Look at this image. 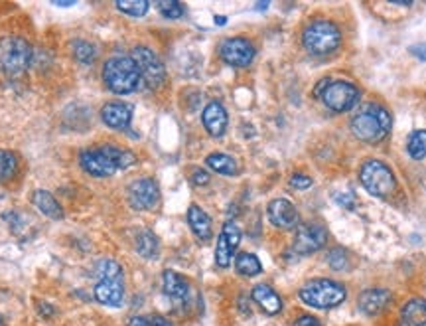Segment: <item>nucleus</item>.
Returning a JSON list of instances; mask_svg holds the SVG:
<instances>
[{
    "instance_id": "2f4dec72",
    "label": "nucleus",
    "mask_w": 426,
    "mask_h": 326,
    "mask_svg": "<svg viewBox=\"0 0 426 326\" xmlns=\"http://www.w3.org/2000/svg\"><path fill=\"white\" fill-rule=\"evenodd\" d=\"M156 9L164 18H170V20H178V18L184 16V4L178 2V0H160L156 2Z\"/></svg>"
},
{
    "instance_id": "4c0bfd02",
    "label": "nucleus",
    "mask_w": 426,
    "mask_h": 326,
    "mask_svg": "<svg viewBox=\"0 0 426 326\" xmlns=\"http://www.w3.org/2000/svg\"><path fill=\"white\" fill-rule=\"evenodd\" d=\"M410 54H412L415 58L420 59V61H426V42L412 46V48H410Z\"/></svg>"
},
{
    "instance_id": "7ed1b4c3",
    "label": "nucleus",
    "mask_w": 426,
    "mask_h": 326,
    "mask_svg": "<svg viewBox=\"0 0 426 326\" xmlns=\"http://www.w3.org/2000/svg\"><path fill=\"white\" fill-rule=\"evenodd\" d=\"M103 82L107 89L117 95H128L138 89L141 85V71L131 56H113L103 64Z\"/></svg>"
},
{
    "instance_id": "20e7f679",
    "label": "nucleus",
    "mask_w": 426,
    "mask_h": 326,
    "mask_svg": "<svg viewBox=\"0 0 426 326\" xmlns=\"http://www.w3.org/2000/svg\"><path fill=\"white\" fill-rule=\"evenodd\" d=\"M345 287L338 283L334 279H312L302 285L298 297L304 305H308L312 309L328 310L340 307L345 301Z\"/></svg>"
},
{
    "instance_id": "bb28decb",
    "label": "nucleus",
    "mask_w": 426,
    "mask_h": 326,
    "mask_svg": "<svg viewBox=\"0 0 426 326\" xmlns=\"http://www.w3.org/2000/svg\"><path fill=\"white\" fill-rule=\"evenodd\" d=\"M71 56L81 66H93L97 56H99V51H97L95 44L87 42V40H76V42H71Z\"/></svg>"
},
{
    "instance_id": "412c9836",
    "label": "nucleus",
    "mask_w": 426,
    "mask_h": 326,
    "mask_svg": "<svg viewBox=\"0 0 426 326\" xmlns=\"http://www.w3.org/2000/svg\"><path fill=\"white\" fill-rule=\"evenodd\" d=\"M188 226H190L193 235H196L200 242H209L211 235H213L211 217H209L198 204H192V206L188 208Z\"/></svg>"
},
{
    "instance_id": "a878e982",
    "label": "nucleus",
    "mask_w": 426,
    "mask_h": 326,
    "mask_svg": "<svg viewBox=\"0 0 426 326\" xmlns=\"http://www.w3.org/2000/svg\"><path fill=\"white\" fill-rule=\"evenodd\" d=\"M206 164L213 172L223 176H237V172H239V167H237L233 157H229L225 152H211L208 159H206Z\"/></svg>"
},
{
    "instance_id": "dca6fc26",
    "label": "nucleus",
    "mask_w": 426,
    "mask_h": 326,
    "mask_svg": "<svg viewBox=\"0 0 426 326\" xmlns=\"http://www.w3.org/2000/svg\"><path fill=\"white\" fill-rule=\"evenodd\" d=\"M101 119L113 131H125L133 121V105L125 101H107L101 107Z\"/></svg>"
},
{
    "instance_id": "423d86ee",
    "label": "nucleus",
    "mask_w": 426,
    "mask_h": 326,
    "mask_svg": "<svg viewBox=\"0 0 426 326\" xmlns=\"http://www.w3.org/2000/svg\"><path fill=\"white\" fill-rule=\"evenodd\" d=\"M316 95L334 113H345L355 107L361 99L360 89L345 79H334V82L324 79L316 87Z\"/></svg>"
},
{
    "instance_id": "4468645a",
    "label": "nucleus",
    "mask_w": 426,
    "mask_h": 326,
    "mask_svg": "<svg viewBox=\"0 0 426 326\" xmlns=\"http://www.w3.org/2000/svg\"><path fill=\"white\" fill-rule=\"evenodd\" d=\"M93 295H95V301L105 305V307H113V309L123 307V302H125V277L97 279Z\"/></svg>"
},
{
    "instance_id": "f257e3e1",
    "label": "nucleus",
    "mask_w": 426,
    "mask_h": 326,
    "mask_svg": "<svg viewBox=\"0 0 426 326\" xmlns=\"http://www.w3.org/2000/svg\"><path fill=\"white\" fill-rule=\"evenodd\" d=\"M136 162V154L123 147L103 144L95 149H83L79 152V167L93 178H107L117 170L133 167Z\"/></svg>"
},
{
    "instance_id": "cd10ccee",
    "label": "nucleus",
    "mask_w": 426,
    "mask_h": 326,
    "mask_svg": "<svg viewBox=\"0 0 426 326\" xmlns=\"http://www.w3.org/2000/svg\"><path fill=\"white\" fill-rule=\"evenodd\" d=\"M115 6H117L118 12H123L126 16L133 18L146 16V12L151 9L148 0H117Z\"/></svg>"
},
{
    "instance_id": "f03ea898",
    "label": "nucleus",
    "mask_w": 426,
    "mask_h": 326,
    "mask_svg": "<svg viewBox=\"0 0 426 326\" xmlns=\"http://www.w3.org/2000/svg\"><path fill=\"white\" fill-rule=\"evenodd\" d=\"M391 125H393V121H391V115L387 109L377 103H367L351 119V133L361 142L377 144L389 134Z\"/></svg>"
},
{
    "instance_id": "c756f323",
    "label": "nucleus",
    "mask_w": 426,
    "mask_h": 326,
    "mask_svg": "<svg viewBox=\"0 0 426 326\" xmlns=\"http://www.w3.org/2000/svg\"><path fill=\"white\" fill-rule=\"evenodd\" d=\"M18 159L14 152L0 151V182H6L16 174Z\"/></svg>"
},
{
    "instance_id": "39448f33",
    "label": "nucleus",
    "mask_w": 426,
    "mask_h": 326,
    "mask_svg": "<svg viewBox=\"0 0 426 326\" xmlns=\"http://www.w3.org/2000/svg\"><path fill=\"white\" fill-rule=\"evenodd\" d=\"M302 44L312 56H328L340 48L342 32L332 20H312L302 32Z\"/></svg>"
},
{
    "instance_id": "b1692460",
    "label": "nucleus",
    "mask_w": 426,
    "mask_h": 326,
    "mask_svg": "<svg viewBox=\"0 0 426 326\" xmlns=\"http://www.w3.org/2000/svg\"><path fill=\"white\" fill-rule=\"evenodd\" d=\"M134 247H136V253L146 257V260H154L158 255L160 243L158 237L154 235V232L151 229H142L136 234V239H134Z\"/></svg>"
},
{
    "instance_id": "2eb2a0df",
    "label": "nucleus",
    "mask_w": 426,
    "mask_h": 326,
    "mask_svg": "<svg viewBox=\"0 0 426 326\" xmlns=\"http://www.w3.org/2000/svg\"><path fill=\"white\" fill-rule=\"evenodd\" d=\"M268 222L278 229H294L300 226V216L293 202L286 198H276L267 206Z\"/></svg>"
},
{
    "instance_id": "ddd939ff",
    "label": "nucleus",
    "mask_w": 426,
    "mask_h": 326,
    "mask_svg": "<svg viewBox=\"0 0 426 326\" xmlns=\"http://www.w3.org/2000/svg\"><path fill=\"white\" fill-rule=\"evenodd\" d=\"M128 202L134 209H154L160 202V188L152 178H138L128 186Z\"/></svg>"
},
{
    "instance_id": "1a4fd4ad",
    "label": "nucleus",
    "mask_w": 426,
    "mask_h": 326,
    "mask_svg": "<svg viewBox=\"0 0 426 326\" xmlns=\"http://www.w3.org/2000/svg\"><path fill=\"white\" fill-rule=\"evenodd\" d=\"M131 58L134 59V64L141 71V79L151 89H158L160 85L164 84L166 67L162 64V59L154 54V50H151L148 46H136V48H133Z\"/></svg>"
},
{
    "instance_id": "a211bd4d",
    "label": "nucleus",
    "mask_w": 426,
    "mask_h": 326,
    "mask_svg": "<svg viewBox=\"0 0 426 326\" xmlns=\"http://www.w3.org/2000/svg\"><path fill=\"white\" fill-rule=\"evenodd\" d=\"M393 301V295L387 289H367L360 295L357 299V309L365 317H377L379 312H383Z\"/></svg>"
},
{
    "instance_id": "c03bdc74",
    "label": "nucleus",
    "mask_w": 426,
    "mask_h": 326,
    "mask_svg": "<svg viewBox=\"0 0 426 326\" xmlns=\"http://www.w3.org/2000/svg\"><path fill=\"white\" fill-rule=\"evenodd\" d=\"M0 326H6V320H4V317L0 315Z\"/></svg>"
},
{
    "instance_id": "9d476101",
    "label": "nucleus",
    "mask_w": 426,
    "mask_h": 326,
    "mask_svg": "<svg viewBox=\"0 0 426 326\" xmlns=\"http://www.w3.org/2000/svg\"><path fill=\"white\" fill-rule=\"evenodd\" d=\"M255 46L251 40L235 36V38H227L219 46V56L225 61L227 66L231 67H249L255 59Z\"/></svg>"
},
{
    "instance_id": "aec40b11",
    "label": "nucleus",
    "mask_w": 426,
    "mask_h": 326,
    "mask_svg": "<svg viewBox=\"0 0 426 326\" xmlns=\"http://www.w3.org/2000/svg\"><path fill=\"white\" fill-rule=\"evenodd\" d=\"M162 285H164V293L176 302H182L190 295V281L184 275L176 273L172 269H166L162 273Z\"/></svg>"
},
{
    "instance_id": "9b49d317",
    "label": "nucleus",
    "mask_w": 426,
    "mask_h": 326,
    "mask_svg": "<svg viewBox=\"0 0 426 326\" xmlns=\"http://www.w3.org/2000/svg\"><path fill=\"white\" fill-rule=\"evenodd\" d=\"M328 243V232L322 224H300L296 227V235H294V251L298 255H310L316 253Z\"/></svg>"
},
{
    "instance_id": "0eeeda50",
    "label": "nucleus",
    "mask_w": 426,
    "mask_h": 326,
    "mask_svg": "<svg viewBox=\"0 0 426 326\" xmlns=\"http://www.w3.org/2000/svg\"><path fill=\"white\" fill-rule=\"evenodd\" d=\"M32 64V46L20 36L0 40V69L6 76H22Z\"/></svg>"
},
{
    "instance_id": "e433bc0d",
    "label": "nucleus",
    "mask_w": 426,
    "mask_h": 326,
    "mask_svg": "<svg viewBox=\"0 0 426 326\" xmlns=\"http://www.w3.org/2000/svg\"><path fill=\"white\" fill-rule=\"evenodd\" d=\"M36 307H38V312H40V315H42V317H46V318H51L54 315H56V309L51 307L50 302L38 301V305H36Z\"/></svg>"
},
{
    "instance_id": "37998d69",
    "label": "nucleus",
    "mask_w": 426,
    "mask_h": 326,
    "mask_svg": "<svg viewBox=\"0 0 426 326\" xmlns=\"http://www.w3.org/2000/svg\"><path fill=\"white\" fill-rule=\"evenodd\" d=\"M268 6V2H260V4H257V6H255V9L257 10H265Z\"/></svg>"
},
{
    "instance_id": "393cba45",
    "label": "nucleus",
    "mask_w": 426,
    "mask_h": 326,
    "mask_svg": "<svg viewBox=\"0 0 426 326\" xmlns=\"http://www.w3.org/2000/svg\"><path fill=\"white\" fill-rule=\"evenodd\" d=\"M235 271L243 277H257L263 273V263H260V260L255 253L241 251L235 257Z\"/></svg>"
},
{
    "instance_id": "473e14b6",
    "label": "nucleus",
    "mask_w": 426,
    "mask_h": 326,
    "mask_svg": "<svg viewBox=\"0 0 426 326\" xmlns=\"http://www.w3.org/2000/svg\"><path fill=\"white\" fill-rule=\"evenodd\" d=\"M348 263H350V255L342 247H335V250L328 253V265L334 269V271H345Z\"/></svg>"
},
{
    "instance_id": "c85d7f7f",
    "label": "nucleus",
    "mask_w": 426,
    "mask_h": 326,
    "mask_svg": "<svg viewBox=\"0 0 426 326\" xmlns=\"http://www.w3.org/2000/svg\"><path fill=\"white\" fill-rule=\"evenodd\" d=\"M407 152H409L410 159L422 160L426 157V131L425 129H418L409 137L407 142Z\"/></svg>"
},
{
    "instance_id": "a19ab883",
    "label": "nucleus",
    "mask_w": 426,
    "mask_h": 326,
    "mask_svg": "<svg viewBox=\"0 0 426 326\" xmlns=\"http://www.w3.org/2000/svg\"><path fill=\"white\" fill-rule=\"evenodd\" d=\"M213 20H215V24H218V26H225L227 24V18L225 16H215Z\"/></svg>"
},
{
    "instance_id": "58836bf2",
    "label": "nucleus",
    "mask_w": 426,
    "mask_h": 326,
    "mask_svg": "<svg viewBox=\"0 0 426 326\" xmlns=\"http://www.w3.org/2000/svg\"><path fill=\"white\" fill-rule=\"evenodd\" d=\"M128 326H152L151 318L146 317H133L128 320Z\"/></svg>"
},
{
    "instance_id": "79ce46f5",
    "label": "nucleus",
    "mask_w": 426,
    "mask_h": 326,
    "mask_svg": "<svg viewBox=\"0 0 426 326\" xmlns=\"http://www.w3.org/2000/svg\"><path fill=\"white\" fill-rule=\"evenodd\" d=\"M54 4H56V6H76V2H73V0H71V2H54Z\"/></svg>"
},
{
    "instance_id": "c9c22d12",
    "label": "nucleus",
    "mask_w": 426,
    "mask_h": 326,
    "mask_svg": "<svg viewBox=\"0 0 426 326\" xmlns=\"http://www.w3.org/2000/svg\"><path fill=\"white\" fill-rule=\"evenodd\" d=\"M293 326H322V322L316 317H312V315H300L294 320Z\"/></svg>"
},
{
    "instance_id": "f3484780",
    "label": "nucleus",
    "mask_w": 426,
    "mask_h": 326,
    "mask_svg": "<svg viewBox=\"0 0 426 326\" xmlns=\"http://www.w3.org/2000/svg\"><path fill=\"white\" fill-rule=\"evenodd\" d=\"M201 123H203V129L208 131V134L215 137V139L223 137L227 125H229V115H227V109L223 107V103L209 101L201 111Z\"/></svg>"
},
{
    "instance_id": "6ab92c4d",
    "label": "nucleus",
    "mask_w": 426,
    "mask_h": 326,
    "mask_svg": "<svg viewBox=\"0 0 426 326\" xmlns=\"http://www.w3.org/2000/svg\"><path fill=\"white\" fill-rule=\"evenodd\" d=\"M251 299L260 307V310L268 315V317H276L283 310V299L280 295L276 293L273 287H268L265 283H259L253 287Z\"/></svg>"
},
{
    "instance_id": "f704fd0d",
    "label": "nucleus",
    "mask_w": 426,
    "mask_h": 326,
    "mask_svg": "<svg viewBox=\"0 0 426 326\" xmlns=\"http://www.w3.org/2000/svg\"><path fill=\"white\" fill-rule=\"evenodd\" d=\"M192 182L196 186H206L209 184V174L201 168H193L192 170Z\"/></svg>"
},
{
    "instance_id": "72a5a7b5",
    "label": "nucleus",
    "mask_w": 426,
    "mask_h": 326,
    "mask_svg": "<svg viewBox=\"0 0 426 326\" xmlns=\"http://www.w3.org/2000/svg\"><path fill=\"white\" fill-rule=\"evenodd\" d=\"M290 188L294 190H308L310 186H312V178L306 174H302V172H296V174L290 176Z\"/></svg>"
},
{
    "instance_id": "ea45409f",
    "label": "nucleus",
    "mask_w": 426,
    "mask_h": 326,
    "mask_svg": "<svg viewBox=\"0 0 426 326\" xmlns=\"http://www.w3.org/2000/svg\"><path fill=\"white\" fill-rule=\"evenodd\" d=\"M151 325L152 326H174L168 318L160 317V315H154V317H151Z\"/></svg>"
},
{
    "instance_id": "5701e85b",
    "label": "nucleus",
    "mask_w": 426,
    "mask_h": 326,
    "mask_svg": "<svg viewBox=\"0 0 426 326\" xmlns=\"http://www.w3.org/2000/svg\"><path fill=\"white\" fill-rule=\"evenodd\" d=\"M399 326H426V301L410 299L401 309Z\"/></svg>"
},
{
    "instance_id": "f8f14e48",
    "label": "nucleus",
    "mask_w": 426,
    "mask_h": 326,
    "mask_svg": "<svg viewBox=\"0 0 426 326\" xmlns=\"http://www.w3.org/2000/svg\"><path fill=\"white\" fill-rule=\"evenodd\" d=\"M241 227L235 222H225L221 227V234L218 237V245H215V263L218 267L227 269L233 261V255L239 243H241Z\"/></svg>"
},
{
    "instance_id": "4be33fe9",
    "label": "nucleus",
    "mask_w": 426,
    "mask_h": 326,
    "mask_svg": "<svg viewBox=\"0 0 426 326\" xmlns=\"http://www.w3.org/2000/svg\"><path fill=\"white\" fill-rule=\"evenodd\" d=\"M32 204L38 208L40 214L50 217V219H61V217H64V208L59 206L56 196L48 192V190H42V188L36 190V192L32 194Z\"/></svg>"
},
{
    "instance_id": "7c9ffc66",
    "label": "nucleus",
    "mask_w": 426,
    "mask_h": 326,
    "mask_svg": "<svg viewBox=\"0 0 426 326\" xmlns=\"http://www.w3.org/2000/svg\"><path fill=\"white\" fill-rule=\"evenodd\" d=\"M95 275L97 279H105V277H125L123 265L115 260H101L95 265Z\"/></svg>"
},
{
    "instance_id": "6e6552de",
    "label": "nucleus",
    "mask_w": 426,
    "mask_h": 326,
    "mask_svg": "<svg viewBox=\"0 0 426 326\" xmlns=\"http://www.w3.org/2000/svg\"><path fill=\"white\" fill-rule=\"evenodd\" d=\"M360 180L371 196L385 198L397 188V178L393 170L385 164L383 160L371 159L363 162L360 168Z\"/></svg>"
}]
</instances>
